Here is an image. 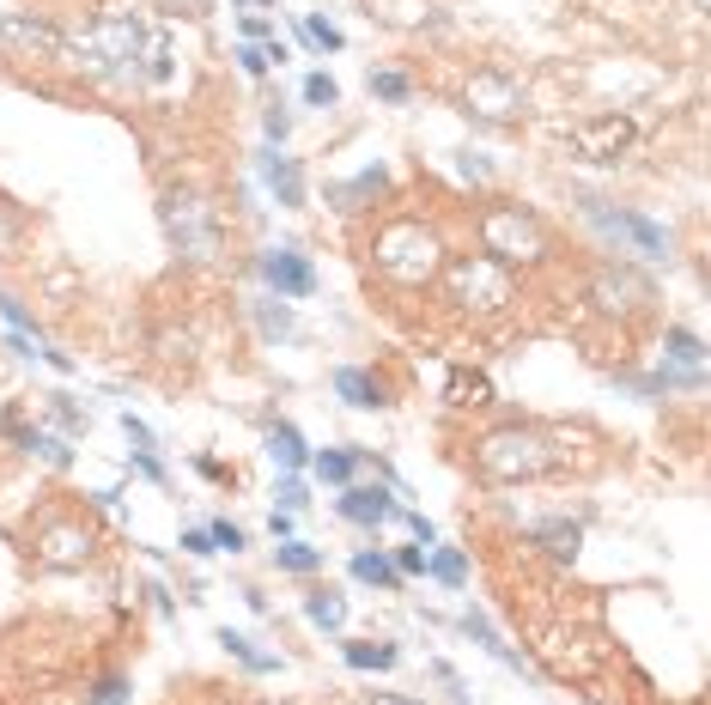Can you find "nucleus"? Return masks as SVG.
<instances>
[{"mask_svg":"<svg viewBox=\"0 0 711 705\" xmlns=\"http://www.w3.org/2000/svg\"><path fill=\"white\" fill-rule=\"evenodd\" d=\"M669 347H675V359H681V365H699V359H705L699 335H687V329H675V335H669Z\"/></svg>","mask_w":711,"mask_h":705,"instance_id":"obj_32","label":"nucleus"},{"mask_svg":"<svg viewBox=\"0 0 711 705\" xmlns=\"http://www.w3.org/2000/svg\"><path fill=\"white\" fill-rule=\"evenodd\" d=\"M304 43H310V49H341L347 37H341L329 19H316V13H310V19H304Z\"/></svg>","mask_w":711,"mask_h":705,"instance_id":"obj_26","label":"nucleus"},{"mask_svg":"<svg viewBox=\"0 0 711 705\" xmlns=\"http://www.w3.org/2000/svg\"><path fill=\"white\" fill-rule=\"evenodd\" d=\"M268 450H274V462L286 468V475H298V468L310 462V450H304V438H298V426H268Z\"/></svg>","mask_w":711,"mask_h":705,"instance_id":"obj_13","label":"nucleus"},{"mask_svg":"<svg viewBox=\"0 0 711 705\" xmlns=\"http://www.w3.org/2000/svg\"><path fill=\"white\" fill-rule=\"evenodd\" d=\"M584 207H590V219H596L602 231H614V238H620L632 256H645V262H663V256H669V231L651 225L645 213H632V207H608V201H584Z\"/></svg>","mask_w":711,"mask_h":705,"instance_id":"obj_4","label":"nucleus"},{"mask_svg":"<svg viewBox=\"0 0 711 705\" xmlns=\"http://www.w3.org/2000/svg\"><path fill=\"white\" fill-rule=\"evenodd\" d=\"M237 67H244L250 80H262V73H268V49L262 43H237Z\"/></svg>","mask_w":711,"mask_h":705,"instance_id":"obj_29","label":"nucleus"},{"mask_svg":"<svg viewBox=\"0 0 711 705\" xmlns=\"http://www.w3.org/2000/svg\"><path fill=\"white\" fill-rule=\"evenodd\" d=\"M122 432H128V444H134V450H152V432H146L134 414H122Z\"/></svg>","mask_w":711,"mask_h":705,"instance_id":"obj_36","label":"nucleus"},{"mask_svg":"<svg viewBox=\"0 0 711 705\" xmlns=\"http://www.w3.org/2000/svg\"><path fill=\"white\" fill-rule=\"evenodd\" d=\"M426 572H432L438 584H450V590L468 584V560L456 554V547H432V554H426Z\"/></svg>","mask_w":711,"mask_h":705,"instance_id":"obj_18","label":"nucleus"},{"mask_svg":"<svg viewBox=\"0 0 711 705\" xmlns=\"http://www.w3.org/2000/svg\"><path fill=\"white\" fill-rule=\"evenodd\" d=\"M572 146H578V159H590V165H620V152L632 146V122H626V116L578 122V128H572Z\"/></svg>","mask_w":711,"mask_h":705,"instance_id":"obj_6","label":"nucleus"},{"mask_svg":"<svg viewBox=\"0 0 711 705\" xmlns=\"http://www.w3.org/2000/svg\"><path fill=\"white\" fill-rule=\"evenodd\" d=\"M304 104L310 110H335L341 104V86L329 80V73H310V80H304Z\"/></svg>","mask_w":711,"mask_h":705,"instance_id":"obj_24","label":"nucleus"},{"mask_svg":"<svg viewBox=\"0 0 711 705\" xmlns=\"http://www.w3.org/2000/svg\"><path fill=\"white\" fill-rule=\"evenodd\" d=\"M207 535H213V554H219V547H231V554H244V547H250V535L237 529V523H225V517H219V523H213Z\"/></svg>","mask_w":711,"mask_h":705,"instance_id":"obj_27","label":"nucleus"},{"mask_svg":"<svg viewBox=\"0 0 711 705\" xmlns=\"http://www.w3.org/2000/svg\"><path fill=\"white\" fill-rule=\"evenodd\" d=\"M183 554H195V560L213 554V535H207V529H183Z\"/></svg>","mask_w":711,"mask_h":705,"instance_id":"obj_34","label":"nucleus"},{"mask_svg":"<svg viewBox=\"0 0 711 705\" xmlns=\"http://www.w3.org/2000/svg\"><path fill=\"white\" fill-rule=\"evenodd\" d=\"M219 645H225V651H231L237 663H244V669H256V675H274V669H280V657H268V651H256V645H250L244 633H231V626H225V633H219Z\"/></svg>","mask_w":711,"mask_h":705,"instance_id":"obj_17","label":"nucleus"},{"mask_svg":"<svg viewBox=\"0 0 711 705\" xmlns=\"http://www.w3.org/2000/svg\"><path fill=\"white\" fill-rule=\"evenodd\" d=\"M304 614H310V626H323V633H335V626H347V596H335V590H316V596L304 602Z\"/></svg>","mask_w":711,"mask_h":705,"instance_id":"obj_16","label":"nucleus"},{"mask_svg":"<svg viewBox=\"0 0 711 705\" xmlns=\"http://www.w3.org/2000/svg\"><path fill=\"white\" fill-rule=\"evenodd\" d=\"M402 517H408V529H414V535H420V541H432V523H426V517H420V511H402Z\"/></svg>","mask_w":711,"mask_h":705,"instance_id":"obj_38","label":"nucleus"},{"mask_svg":"<svg viewBox=\"0 0 711 705\" xmlns=\"http://www.w3.org/2000/svg\"><path fill=\"white\" fill-rule=\"evenodd\" d=\"M353 578H359V584H377V590H395V584H402V572H395L383 554H371V547H365V554H353Z\"/></svg>","mask_w":711,"mask_h":705,"instance_id":"obj_19","label":"nucleus"},{"mask_svg":"<svg viewBox=\"0 0 711 705\" xmlns=\"http://www.w3.org/2000/svg\"><path fill=\"white\" fill-rule=\"evenodd\" d=\"M535 541L547 547L553 560H578V529L572 523H547V529H535Z\"/></svg>","mask_w":711,"mask_h":705,"instance_id":"obj_23","label":"nucleus"},{"mask_svg":"<svg viewBox=\"0 0 711 705\" xmlns=\"http://www.w3.org/2000/svg\"><path fill=\"white\" fill-rule=\"evenodd\" d=\"M244 43H274V37H268V19H262V13H244Z\"/></svg>","mask_w":711,"mask_h":705,"instance_id":"obj_35","label":"nucleus"},{"mask_svg":"<svg viewBox=\"0 0 711 705\" xmlns=\"http://www.w3.org/2000/svg\"><path fill=\"white\" fill-rule=\"evenodd\" d=\"M262 335H268V341L292 335V310H274V298H268V304H262Z\"/></svg>","mask_w":711,"mask_h":705,"instance_id":"obj_30","label":"nucleus"},{"mask_svg":"<svg viewBox=\"0 0 711 705\" xmlns=\"http://www.w3.org/2000/svg\"><path fill=\"white\" fill-rule=\"evenodd\" d=\"M165 225H171V238H177V250L189 256V262H213V250H219V231H213V219H207V207L189 195H171V207H165Z\"/></svg>","mask_w":711,"mask_h":705,"instance_id":"obj_5","label":"nucleus"},{"mask_svg":"<svg viewBox=\"0 0 711 705\" xmlns=\"http://www.w3.org/2000/svg\"><path fill=\"white\" fill-rule=\"evenodd\" d=\"M7 43H37V49H61V37L49 31V25H31V19H19V13H7Z\"/></svg>","mask_w":711,"mask_h":705,"instance_id":"obj_22","label":"nucleus"},{"mask_svg":"<svg viewBox=\"0 0 711 705\" xmlns=\"http://www.w3.org/2000/svg\"><path fill=\"white\" fill-rule=\"evenodd\" d=\"M292 134V116L286 110H268V140H286Z\"/></svg>","mask_w":711,"mask_h":705,"instance_id":"obj_37","label":"nucleus"},{"mask_svg":"<svg viewBox=\"0 0 711 705\" xmlns=\"http://www.w3.org/2000/svg\"><path fill=\"white\" fill-rule=\"evenodd\" d=\"M274 560H280V572H298V578H304V572H316V566H323V554H316L310 541H292V535H286V541L274 547Z\"/></svg>","mask_w":711,"mask_h":705,"instance_id":"obj_21","label":"nucleus"},{"mask_svg":"<svg viewBox=\"0 0 711 705\" xmlns=\"http://www.w3.org/2000/svg\"><path fill=\"white\" fill-rule=\"evenodd\" d=\"M371 92L383 98V104H408L414 98V80L402 67H371Z\"/></svg>","mask_w":711,"mask_h":705,"instance_id":"obj_20","label":"nucleus"},{"mask_svg":"<svg viewBox=\"0 0 711 705\" xmlns=\"http://www.w3.org/2000/svg\"><path fill=\"white\" fill-rule=\"evenodd\" d=\"M274 511H304V481H298V475L274 481Z\"/></svg>","mask_w":711,"mask_h":705,"instance_id":"obj_28","label":"nucleus"},{"mask_svg":"<svg viewBox=\"0 0 711 705\" xmlns=\"http://www.w3.org/2000/svg\"><path fill=\"white\" fill-rule=\"evenodd\" d=\"M481 468L493 481H523V475H541L547 468V444L535 438V432H499V438H487L481 444Z\"/></svg>","mask_w":711,"mask_h":705,"instance_id":"obj_3","label":"nucleus"},{"mask_svg":"<svg viewBox=\"0 0 711 705\" xmlns=\"http://www.w3.org/2000/svg\"><path fill=\"white\" fill-rule=\"evenodd\" d=\"M468 104L481 110V116H493V122H511L523 110V86L505 80L499 67H481V73H474V86H468Z\"/></svg>","mask_w":711,"mask_h":705,"instance_id":"obj_7","label":"nucleus"},{"mask_svg":"<svg viewBox=\"0 0 711 705\" xmlns=\"http://www.w3.org/2000/svg\"><path fill=\"white\" fill-rule=\"evenodd\" d=\"M262 177H268V189L280 195V207H304V177H298L292 159H280V152H262Z\"/></svg>","mask_w":711,"mask_h":705,"instance_id":"obj_11","label":"nucleus"},{"mask_svg":"<svg viewBox=\"0 0 711 705\" xmlns=\"http://www.w3.org/2000/svg\"><path fill=\"white\" fill-rule=\"evenodd\" d=\"M335 511H341L347 523H359V529H377L383 517H395V511H402V505H395V499H389L383 487H347Z\"/></svg>","mask_w":711,"mask_h":705,"instance_id":"obj_9","label":"nucleus"},{"mask_svg":"<svg viewBox=\"0 0 711 705\" xmlns=\"http://www.w3.org/2000/svg\"><path fill=\"white\" fill-rule=\"evenodd\" d=\"M335 396L347 408H383V383L371 371H359V365H335Z\"/></svg>","mask_w":711,"mask_h":705,"instance_id":"obj_10","label":"nucleus"},{"mask_svg":"<svg viewBox=\"0 0 711 705\" xmlns=\"http://www.w3.org/2000/svg\"><path fill=\"white\" fill-rule=\"evenodd\" d=\"M310 468H316V481L347 487V481H353V468H359V450H316V456H310Z\"/></svg>","mask_w":711,"mask_h":705,"instance_id":"obj_15","label":"nucleus"},{"mask_svg":"<svg viewBox=\"0 0 711 705\" xmlns=\"http://www.w3.org/2000/svg\"><path fill=\"white\" fill-rule=\"evenodd\" d=\"M0 317H7V323H13L19 335H31V310H25L19 298H0Z\"/></svg>","mask_w":711,"mask_h":705,"instance_id":"obj_33","label":"nucleus"},{"mask_svg":"<svg viewBox=\"0 0 711 705\" xmlns=\"http://www.w3.org/2000/svg\"><path fill=\"white\" fill-rule=\"evenodd\" d=\"M444 396L456 402V408H493V383L481 377V371H450V389Z\"/></svg>","mask_w":711,"mask_h":705,"instance_id":"obj_12","label":"nucleus"},{"mask_svg":"<svg viewBox=\"0 0 711 705\" xmlns=\"http://www.w3.org/2000/svg\"><path fill=\"white\" fill-rule=\"evenodd\" d=\"M341 657H347L353 669H395V657H402V651H395L389 639H347Z\"/></svg>","mask_w":711,"mask_h":705,"instance_id":"obj_14","label":"nucleus"},{"mask_svg":"<svg viewBox=\"0 0 711 705\" xmlns=\"http://www.w3.org/2000/svg\"><path fill=\"white\" fill-rule=\"evenodd\" d=\"M395 572H402V578H420L426 572V547H395V560H389Z\"/></svg>","mask_w":711,"mask_h":705,"instance_id":"obj_31","label":"nucleus"},{"mask_svg":"<svg viewBox=\"0 0 711 705\" xmlns=\"http://www.w3.org/2000/svg\"><path fill=\"white\" fill-rule=\"evenodd\" d=\"M262 280H268V292H280V298H310V292H316V268H310L298 250H262Z\"/></svg>","mask_w":711,"mask_h":705,"instance_id":"obj_8","label":"nucleus"},{"mask_svg":"<svg viewBox=\"0 0 711 705\" xmlns=\"http://www.w3.org/2000/svg\"><path fill=\"white\" fill-rule=\"evenodd\" d=\"M481 244H487L493 262H523V256H541V225H535L523 207L499 201V207H487V219H481Z\"/></svg>","mask_w":711,"mask_h":705,"instance_id":"obj_2","label":"nucleus"},{"mask_svg":"<svg viewBox=\"0 0 711 705\" xmlns=\"http://www.w3.org/2000/svg\"><path fill=\"white\" fill-rule=\"evenodd\" d=\"M134 699V687H128V675H104L92 693H86V705H128Z\"/></svg>","mask_w":711,"mask_h":705,"instance_id":"obj_25","label":"nucleus"},{"mask_svg":"<svg viewBox=\"0 0 711 705\" xmlns=\"http://www.w3.org/2000/svg\"><path fill=\"white\" fill-rule=\"evenodd\" d=\"M377 256H383V268L395 274V280H426L432 268H438V238L426 225H414V219H402V225H389L383 231V244H377Z\"/></svg>","mask_w":711,"mask_h":705,"instance_id":"obj_1","label":"nucleus"}]
</instances>
